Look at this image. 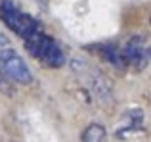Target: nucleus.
<instances>
[{"label":"nucleus","instance_id":"1a4fd4ad","mask_svg":"<svg viewBox=\"0 0 151 142\" xmlns=\"http://www.w3.org/2000/svg\"><path fill=\"white\" fill-rule=\"evenodd\" d=\"M149 21H151V17H149Z\"/></svg>","mask_w":151,"mask_h":142},{"label":"nucleus","instance_id":"7ed1b4c3","mask_svg":"<svg viewBox=\"0 0 151 142\" xmlns=\"http://www.w3.org/2000/svg\"><path fill=\"white\" fill-rule=\"evenodd\" d=\"M0 71H2L12 83H17V85H29V83L33 81L31 69L27 67L25 60H23L14 48L4 52V54H0Z\"/></svg>","mask_w":151,"mask_h":142},{"label":"nucleus","instance_id":"39448f33","mask_svg":"<svg viewBox=\"0 0 151 142\" xmlns=\"http://www.w3.org/2000/svg\"><path fill=\"white\" fill-rule=\"evenodd\" d=\"M105 138H107L105 127L100 125V123H92L82 131L81 142H105Z\"/></svg>","mask_w":151,"mask_h":142},{"label":"nucleus","instance_id":"0eeeda50","mask_svg":"<svg viewBox=\"0 0 151 142\" xmlns=\"http://www.w3.org/2000/svg\"><path fill=\"white\" fill-rule=\"evenodd\" d=\"M0 92L4 96H15V88H14V83L6 77V75L0 71Z\"/></svg>","mask_w":151,"mask_h":142},{"label":"nucleus","instance_id":"423d86ee","mask_svg":"<svg viewBox=\"0 0 151 142\" xmlns=\"http://www.w3.org/2000/svg\"><path fill=\"white\" fill-rule=\"evenodd\" d=\"M100 54H101L103 60H107L109 64H113L115 67H126L124 60H122V54H121V50H119L117 46L103 44V46H100Z\"/></svg>","mask_w":151,"mask_h":142},{"label":"nucleus","instance_id":"f03ea898","mask_svg":"<svg viewBox=\"0 0 151 142\" xmlns=\"http://www.w3.org/2000/svg\"><path fill=\"white\" fill-rule=\"evenodd\" d=\"M0 19L6 23L8 29H12L23 41L38 31L37 19H33L29 14L21 12L12 0H0Z\"/></svg>","mask_w":151,"mask_h":142},{"label":"nucleus","instance_id":"20e7f679","mask_svg":"<svg viewBox=\"0 0 151 142\" xmlns=\"http://www.w3.org/2000/svg\"><path fill=\"white\" fill-rule=\"evenodd\" d=\"M124 65H134V67H144L145 60H147V52L144 46V38L134 37L126 42V46L121 50Z\"/></svg>","mask_w":151,"mask_h":142},{"label":"nucleus","instance_id":"f257e3e1","mask_svg":"<svg viewBox=\"0 0 151 142\" xmlns=\"http://www.w3.org/2000/svg\"><path fill=\"white\" fill-rule=\"evenodd\" d=\"M25 48L29 50L31 56L40 60L46 67H61L65 64V54L59 48V44L42 31H37L29 38H25Z\"/></svg>","mask_w":151,"mask_h":142},{"label":"nucleus","instance_id":"6e6552de","mask_svg":"<svg viewBox=\"0 0 151 142\" xmlns=\"http://www.w3.org/2000/svg\"><path fill=\"white\" fill-rule=\"evenodd\" d=\"M14 46H12V42H10V38L6 37L4 33H0V54H4V52H8V50H12Z\"/></svg>","mask_w":151,"mask_h":142}]
</instances>
